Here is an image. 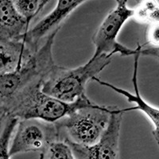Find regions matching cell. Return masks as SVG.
<instances>
[{"mask_svg": "<svg viewBox=\"0 0 159 159\" xmlns=\"http://www.w3.org/2000/svg\"><path fill=\"white\" fill-rule=\"evenodd\" d=\"M48 2L46 0H13L16 11L29 25Z\"/></svg>", "mask_w": 159, "mask_h": 159, "instance_id": "cell-13", "label": "cell"}, {"mask_svg": "<svg viewBox=\"0 0 159 159\" xmlns=\"http://www.w3.org/2000/svg\"><path fill=\"white\" fill-rule=\"evenodd\" d=\"M18 119L6 116L0 129V159H11L9 145L13 131L16 127Z\"/></svg>", "mask_w": 159, "mask_h": 159, "instance_id": "cell-14", "label": "cell"}, {"mask_svg": "<svg viewBox=\"0 0 159 159\" xmlns=\"http://www.w3.org/2000/svg\"><path fill=\"white\" fill-rule=\"evenodd\" d=\"M134 17V9L127 6L126 0H118L114 9L111 11L99 25L92 37L95 52L93 57L107 55L113 57L119 54L121 57L141 56L158 57V48H144L138 45L136 49L127 47L117 41L118 35L124 24Z\"/></svg>", "mask_w": 159, "mask_h": 159, "instance_id": "cell-4", "label": "cell"}, {"mask_svg": "<svg viewBox=\"0 0 159 159\" xmlns=\"http://www.w3.org/2000/svg\"><path fill=\"white\" fill-rule=\"evenodd\" d=\"M40 159H75L69 145L63 141H57L40 153Z\"/></svg>", "mask_w": 159, "mask_h": 159, "instance_id": "cell-15", "label": "cell"}, {"mask_svg": "<svg viewBox=\"0 0 159 159\" xmlns=\"http://www.w3.org/2000/svg\"><path fill=\"white\" fill-rule=\"evenodd\" d=\"M107 55L92 57L84 65L66 68L55 65L42 82V92L67 103L87 96L86 85L111 62Z\"/></svg>", "mask_w": 159, "mask_h": 159, "instance_id": "cell-2", "label": "cell"}, {"mask_svg": "<svg viewBox=\"0 0 159 159\" xmlns=\"http://www.w3.org/2000/svg\"><path fill=\"white\" fill-rule=\"evenodd\" d=\"M158 1L146 0L142 1L137 7L134 9V17L140 23L149 25H158L159 3Z\"/></svg>", "mask_w": 159, "mask_h": 159, "instance_id": "cell-12", "label": "cell"}, {"mask_svg": "<svg viewBox=\"0 0 159 159\" xmlns=\"http://www.w3.org/2000/svg\"><path fill=\"white\" fill-rule=\"evenodd\" d=\"M59 141L54 123L40 119H21L13 131L9 145L11 157L18 154L42 153L49 145Z\"/></svg>", "mask_w": 159, "mask_h": 159, "instance_id": "cell-6", "label": "cell"}, {"mask_svg": "<svg viewBox=\"0 0 159 159\" xmlns=\"http://www.w3.org/2000/svg\"><path fill=\"white\" fill-rule=\"evenodd\" d=\"M29 29L30 25L15 9L13 0H0V44L22 41Z\"/></svg>", "mask_w": 159, "mask_h": 159, "instance_id": "cell-10", "label": "cell"}, {"mask_svg": "<svg viewBox=\"0 0 159 159\" xmlns=\"http://www.w3.org/2000/svg\"><path fill=\"white\" fill-rule=\"evenodd\" d=\"M116 106L100 105L84 98L79 106L54 123L59 141L90 146L99 141Z\"/></svg>", "mask_w": 159, "mask_h": 159, "instance_id": "cell-1", "label": "cell"}, {"mask_svg": "<svg viewBox=\"0 0 159 159\" xmlns=\"http://www.w3.org/2000/svg\"><path fill=\"white\" fill-rule=\"evenodd\" d=\"M125 109L119 107L111 114L108 126L102 137L95 144L82 146L74 143L69 145L75 159H120L119 135Z\"/></svg>", "mask_w": 159, "mask_h": 159, "instance_id": "cell-7", "label": "cell"}, {"mask_svg": "<svg viewBox=\"0 0 159 159\" xmlns=\"http://www.w3.org/2000/svg\"><path fill=\"white\" fill-rule=\"evenodd\" d=\"M5 116H6L5 109H4L2 103L0 102V119H2V118L5 117Z\"/></svg>", "mask_w": 159, "mask_h": 159, "instance_id": "cell-17", "label": "cell"}, {"mask_svg": "<svg viewBox=\"0 0 159 159\" xmlns=\"http://www.w3.org/2000/svg\"><path fill=\"white\" fill-rule=\"evenodd\" d=\"M84 2V0L57 1L53 10L25 33L22 40L24 43L35 53L46 38L55 31L60 30L66 18Z\"/></svg>", "mask_w": 159, "mask_h": 159, "instance_id": "cell-8", "label": "cell"}, {"mask_svg": "<svg viewBox=\"0 0 159 159\" xmlns=\"http://www.w3.org/2000/svg\"><path fill=\"white\" fill-rule=\"evenodd\" d=\"M141 55L137 54L134 56V70H133V76H132V84L134 86V94H132L131 92L127 90L119 88L116 85L112 84L109 82L104 81L99 79L98 76L95 77L92 80L97 82L99 84L102 85L103 87L109 88L110 89L114 91L115 92L119 95L124 96L128 102L131 103H134L136 105L134 107L130 108H125V111H130L138 110L142 111L143 114L147 117L149 121L152 125V134L155 139L156 143H158L159 139V131H158V123H159V111L157 107H154L149 104L148 103L145 101L144 99L140 95V92L139 89V84H138V69H139V61Z\"/></svg>", "mask_w": 159, "mask_h": 159, "instance_id": "cell-9", "label": "cell"}, {"mask_svg": "<svg viewBox=\"0 0 159 159\" xmlns=\"http://www.w3.org/2000/svg\"><path fill=\"white\" fill-rule=\"evenodd\" d=\"M42 82L25 88L6 103L3 105L6 116L18 120L35 119L55 123L74 110L86 97L74 103H65L42 92Z\"/></svg>", "mask_w": 159, "mask_h": 159, "instance_id": "cell-3", "label": "cell"}, {"mask_svg": "<svg viewBox=\"0 0 159 159\" xmlns=\"http://www.w3.org/2000/svg\"><path fill=\"white\" fill-rule=\"evenodd\" d=\"M59 30L51 34L38 51L15 72L0 75V102L7 103L22 89L34 83L43 81L56 64L52 46Z\"/></svg>", "mask_w": 159, "mask_h": 159, "instance_id": "cell-5", "label": "cell"}, {"mask_svg": "<svg viewBox=\"0 0 159 159\" xmlns=\"http://www.w3.org/2000/svg\"><path fill=\"white\" fill-rule=\"evenodd\" d=\"M34 54L22 40L0 44V75L18 70Z\"/></svg>", "mask_w": 159, "mask_h": 159, "instance_id": "cell-11", "label": "cell"}, {"mask_svg": "<svg viewBox=\"0 0 159 159\" xmlns=\"http://www.w3.org/2000/svg\"><path fill=\"white\" fill-rule=\"evenodd\" d=\"M5 117H6V116H5ZM5 117L2 118V119H0V129H1V127H2V123H3V120H4V119H5Z\"/></svg>", "mask_w": 159, "mask_h": 159, "instance_id": "cell-18", "label": "cell"}, {"mask_svg": "<svg viewBox=\"0 0 159 159\" xmlns=\"http://www.w3.org/2000/svg\"><path fill=\"white\" fill-rule=\"evenodd\" d=\"M159 26L158 25H150L149 30L147 32V40L148 45H151V47L157 48L159 43Z\"/></svg>", "mask_w": 159, "mask_h": 159, "instance_id": "cell-16", "label": "cell"}]
</instances>
